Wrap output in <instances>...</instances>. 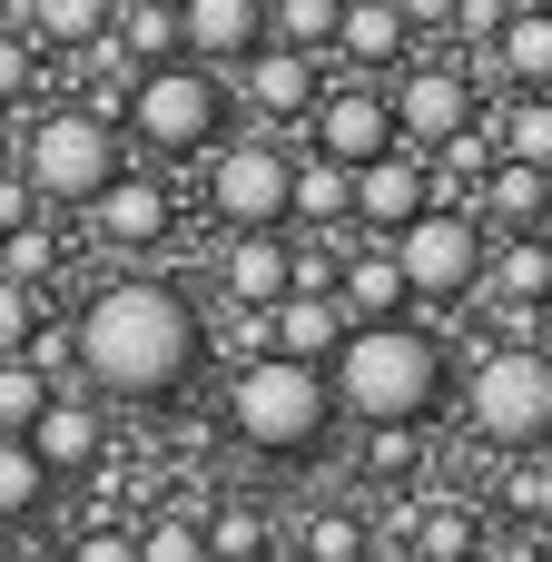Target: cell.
Returning a JSON list of instances; mask_svg holds the SVG:
<instances>
[{
	"label": "cell",
	"mask_w": 552,
	"mask_h": 562,
	"mask_svg": "<svg viewBox=\"0 0 552 562\" xmlns=\"http://www.w3.org/2000/svg\"><path fill=\"white\" fill-rule=\"evenodd\" d=\"M198 356H207V326L168 277H109L69 326V366L119 405H168L198 375Z\"/></svg>",
	"instance_id": "1"
},
{
	"label": "cell",
	"mask_w": 552,
	"mask_h": 562,
	"mask_svg": "<svg viewBox=\"0 0 552 562\" xmlns=\"http://www.w3.org/2000/svg\"><path fill=\"white\" fill-rule=\"evenodd\" d=\"M454 385V346L415 316H346L336 356H326V395L356 425H425Z\"/></svg>",
	"instance_id": "2"
},
{
	"label": "cell",
	"mask_w": 552,
	"mask_h": 562,
	"mask_svg": "<svg viewBox=\"0 0 552 562\" xmlns=\"http://www.w3.org/2000/svg\"><path fill=\"white\" fill-rule=\"evenodd\" d=\"M326 425H336L326 366H306V356H277V346H257V356L237 366V385H227V435H237L247 454H267V464H296V454H316V445H326Z\"/></svg>",
	"instance_id": "3"
},
{
	"label": "cell",
	"mask_w": 552,
	"mask_h": 562,
	"mask_svg": "<svg viewBox=\"0 0 552 562\" xmlns=\"http://www.w3.org/2000/svg\"><path fill=\"white\" fill-rule=\"evenodd\" d=\"M119 128H128L138 148H158V158H198V148H217V128H227V79H217L207 59H188V49L138 59L128 89H119Z\"/></svg>",
	"instance_id": "4"
},
{
	"label": "cell",
	"mask_w": 552,
	"mask_h": 562,
	"mask_svg": "<svg viewBox=\"0 0 552 562\" xmlns=\"http://www.w3.org/2000/svg\"><path fill=\"white\" fill-rule=\"evenodd\" d=\"M119 148H128L119 109H99V99H59V109L30 119V138H20L10 168L40 188V207H89V198L119 178Z\"/></svg>",
	"instance_id": "5"
},
{
	"label": "cell",
	"mask_w": 552,
	"mask_h": 562,
	"mask_svg": "<svg viewBox=\"0 0 552 562\" xmlns=\"http://www.w3.org/2000/svg\"><path fill=\"white\" fill-rule=\"evenodd\" d=\"M464 415H474V435H484V445H504V454H533V445H552V356L533 346V336L474 346Z\"/></svg>",
	"instance_id": "6"
},
{
	"label": "cell",
	"mask_w": 552,
	"mask_h": 562,
	"mask_svg": "<svg viewBox=\"0 0 552 562\" xmlns=\"http://www.w3.org/2000/svg\"><path fill=\"white\" fill-rule=\"evenodd\" d=\"M385 247H395L405 286H415L425 306H454V296H474V286H484V247H494V237H484V217H474L464 198H425Z\"/></svg>",
	"instance_id": "7"
},
{
	"label": "cell",
	"mask_w": 552,
	"mask_h": 562,
	"mask_svg": "<svg viewBox=\"0 0 552 562\" xmlns=\"http://www.w3.org/2000/svg\"><path fill=\"white\" fill-rule=\"evenodd\" d=\"M286 178H296V158L267 148V138L207 148V207H217V227H286Z\"/></svg>",
	"instance_id": "8"
},
{
	"label": "cell",
	"mask_w": 552,
	"mask_h": 562,
	"mask_svg": "<svg viewBox=\"0 0 552 562\" xmlns=\"http://www.w3.org/2000/svg\"><path fill=\"white\" fill-rule=\"evenodd\" d=\"M385 99H395V138H405V148H444L454 128H474V119H484L474 69H454V59H415Z\"/></svg>",
	"instance_id": "9"
},
{
	"label": "cell",
	"mask_w": 552,
	"mask_h": 562,
	"mask_svg": "<svg viewBox=\"0 0 552 562\" xmlns=\"http://www.w3.org/2000/svg\"><path fill=\"white\" fill-rule=\"evenodd\" d=\"M227 69H237V99H247L257 119H306V109H316V49H296V40H257V49H237Z\"/></svg>",
	"instance_id": "10"
},
{
	"label": "cell",
	"mask_w": 552,
	"mask_h": 562,
	"mask_svg": "<svg viewBox=\"0 0 552 562\" xmlns=\"http://www.w3.org/2000/svg\"><path fill=\"white\" fill-rule=\"evenodd\" d=\"M306 138L326 148V158H375V148H395V99L385 89H316V109H306Z\"/></svg>",
	"instance_id": "11"
},
{
	"label": "cell",
	"mask_w": 552,
	"mask_h": 562,
	"mask_svg": "<svg viewBox=\"0 0 552 562\" xmlns=\"http://www.w3.org/2000/svg\"><path fill=\"white\" fill-rule=\"evenodd\" d=\"M425 198H435V188H425V158L395 138V148L356 158V207H346V217H356V227H375V237H395V227H405Z\"/></svg>",
	"instance_id": "12"
},
{
	"label": "cell",
	"mask_w": 552,
	"mask_h": 562,
	"mask_svg": "<svg viewBox=\"0 0 552 562\" xmlns=\"http://www.w3.org/2000/svg\"><path fill=\"white\" fill-rule=\"evenodd\" d=\"M217 286H227V306H277V296L296 286V247H286L277 227H227Z\"/></svg>",
	"instance_id": "13"
},
{
	"label": "cell",
	"mask_w": 552,
	"mask_h": 562,
	"mask_svg": "<svg viewBox=\"0 0 552 562\" xmlns=\"http://www.w3.org/2000/svg\"><path fill=\"white\" fill-rule=\"evenodd\" d=\"M168 217H178V207H168V188H158V178H128V168L89 198V227H99V247H119V257L158 247V237H168Z\"/></svg>",
	"instance_id": "14"
},
{
	"label": "cell",
	"mask_w": 552,
	"mask_h": 562,
	"mask_svg": "<svg viewBox=\"0 0 552 562\" xmlns=\"http://www.w3.org/2000/svg\"><path fill=\"white\" fill-rule=\"evenodd\" d=\"M168 10H178V49L207 69H227L237 49L267 40V0H168Z\"/></svg>",
	"instance_id": "15"
},
{
	"label": "cell",
	"mask_w": 552,
	"mask_h": 562,
	"mask_svg": "<svg viewBox=\"0 0 552 562\" xmlns=\"http://www.w3.org/2000/svg\"><path fill=\"white\" fill-rule=\"evenodd\" d=\"M336 336H346V306H336V286H286V296L267 306V346H277V356H306V366H326V356H336Z\"/></svg>",
	"instance_id": "16"
},
{
	"label": "cell",
	"mask_w": 552,
	"mask_h": 562,
	"mask_svg": "<svg viewBox=\"0 0 552 562\" xmlns=\"http://www.w3.org/2000/svg\"><path fill=\"white\" fill-rule=\"evenodd\" d=\"M474 217H494V227H543L552 217V168H533V158H494V168L474 178Z\"/></svg>",
	"instance_id": "17"
},
{
	"label": "cell",
	"mask_w": 552,
	"mask_h": 562,
	"mask_svg": "<svg viewBox=\"0 0 552 562\" xmlns=\"http://www.w3.org/2000/svg\"><path fill=\"white\" fill-rule=\"evenodd\" d=\"M552 286V227H514L504 247H484V286L474 296H494V306H533Z\"/></svg>",
	"instance_id": "18"
},
{
	"label": "cell",
	"mask_w": 552,
	"mask_h": 562,
	"mask_svg": "<svg viewBox=\"0 0 552 562\" xmlns=\"http://www.w3.org/2000/svg\"><path fill=\"white\" fill-rule=\"evenodd\" d=\"M20 435L40 445V464H49V474H89V464H99V415H89L79 395H59V385H49V405H40Z\"/></svg>",
	"instance_id": "19"
},
{
	"label": "cell",
	"mask_w": 552,
	"mask_h": 562,
	"mask_svg": "<svg viewBox=\"0 0 552 562\" xmlns=\"http://www.w3.org/2000/svg\"><path fill=\"white\" fill-rule=\"evenodd\" d=\"M484 59H494L514 89H552V0H514Z\"/></svg>",
	"instance_id": "20"
},
{
	"label": "cell",
	"mask_w": 552,
	"mask_h": 562,
	"mask_svg": "<svg viewBox=\"0 0 552 562\" xmlns=\"http://www.w3.org/2000/svg\"><path fill=\"white\" fill-rule=\"evenodd\" d=\"M336 306H346V316H405V306H415V286H405V267H395L385 237L336 267Z\"/></svg>",
	"instance_id": "21"
},
{
	"label": "cell",
	"mask_w": 552,
	"mask_h": 562,
	"mask_svg": "<svg viewBox=\"0 0 552 562\" xmlns=\"http://www.w3.org/2000/svg\"><path fill=\"white\" fill-rule=\"evenodd\" d=\"M336 49H346L356 69H395V59L415 49V20H405L395 0H346V10H336Z\"/></svg>",
	"instance_id": "22"
},
{
	"label": "cell",
	"mask_w": 552,
	"mask_h": 562,
	"mask_svg": "<svg viewBox=\"0 0 552 562\" xmlns=\"http://www.w3.org/2000/svg\"><path fill=\"white\" fill-rule=\"evenodd\" d=\"M346 207H356V168L326 158V148H306L296 178H286V217H306V227H346Z\"/></svg>",
	"instance_id": "23"
},
{
	"label": "cell",
	"mask_w": 552,
	"mask_h": 562,
	"mask_svg": "<svg viewBox=\"0 0 552 562\" xmlns=\"http://www.w3.org/2000/svg\"><path fill=\"white\" fill-rule=\"evenodd\" d=\"M405 553L474 562V553H484V514H474V504H405Z\"/></svg>",
	"instance_id": "24"
},
{
	"label": "cell",
	"mask_w": 552,
	"mask_h": 562,
	"mask_svg": "<svg viewBox=\"0 0 552 562\" xmlns=\"http://www.w3.org/2000/svg\"><path fill=\"white\" fill-rule=\"evenodd\" d=\"M494 158L552 168V89H514V109H494Z\"/></svg>",
	"instance_id": "25"
},
{
	"label": "cell",
	"mask_w": 552,
	"mask_h": 562,
	"mask_svg": "<svg viewBox=\"0 0 552 562\" xmlns=\"http://www.w3.org/2000/svg\"><path fill=\"white\" fill-rule=\"evenodd\" d=\"M49 484H59V474L40 464V445L0 425V514H10V524H30V514L49 504Z\"/></svg>",
	"instance_id": "26"
},
{
	"label": "cell",
	"mask_w": 552,
	"mask_h": 562,
	"mask_svg": "<svg viewBox=\"0 0 552 562\" xmlns=\"http://www.w3.org/2000/svg\"><path fill=\"white\" fill-rule=\"evenodd\" d=\"M109 10H119V0H30V20H20V30H30L40 49H79V40H99V30H109Z\"/></svg>",
	"instance_id": "27"
},
{
	"label": "cell",
	"mask_w": 552,
	"mask_h": 562,
	"mask_svg": "<svg viewBox=\"0 0 552 562\" xmlns=\"http://www.w3.org/2000/svg\"><path fill=\"white\" fill-rule=\"evenodd\" d=\"M336 10L346 0H267V40H296V49H336Z\"/></svg>",
	"instance_id": "28"
},
{
	"label": "cell",
	"mask_w": 552,
	"mask_h": 562,
	"mask_svg": "<svg viewBox=\"0 0 552 562\" xmlns=\"http://www.w3.org/2000/svg\"><path fill=\"white\" fill-rule=\"evenodd\" d=\"M296 553H306V562H365V553H375V533H365V514H306Z\"/></svg>",
	"instance_id": "29"
},
{
	"label": "cell",
	"mask_w": 552,
	"mask_h": 562,
	"mask_svg": "<svg viewBox=\"0 0 552 562\" xmlns=\"http://www.w3.org/2000/svg\"><path fill=\"white\" fill-rule=\"evenodd\" d=\"M49 257H59V237L30 217V227H0V277H20V286H40L49 277Z\"/></svg>",
	"instance_id": "30"
},
{
	"label": "cell",
	"mask_w": 552,
	"mask_h": 562,
	"mask_svg": "<svg viewBox=\"0 0 552 562\" xmlns=\"http://www.w3.org/2000/svg\"><path fill=\"white\" fill-rule=\"evenodd\" d=\"M138 553H148V562H198V553H207V524H188V514H158V524L138 533Z\"/></svg>",
	"instance_id": "31"
},
{
	"label": "cell",
	"mask_w": 552,
	"mask_h": 562,
	"mask_svg": "<svg viewBox=\"0 0 552 562\" xmlns=\"http://www.w3.org/2000/svg\"><path fill=\"white\" fill-rule=\"evenodd\" d=\"M30 79H40V40L30 30H0V109H20Z\"/></svg>",
	"instance_id": "32"
},
{
	"label": "cell",
	"mask_w": 552,
	"mask_h": 562,
	"mask_svg": "<svg viewBox=\"0 0 552 562\" xmlns=\"http://www.w3.org/2000/svg\"><path fill=\"white\" fill-rule=\"evenodd\" d=\"M504 504H514L523 524H543V533H552V454H543V445H533V464L514 474V494H504Z\"/></svg>",
	"instance_id": "33"
},
{
	"label": "cell",
	"mask_w": 552,
	"mask_h": 562,
	"mask_svg": "<svg viewBox=\"0 0 552 562\" xmlns=\"http://www.w3.org/2000/svg\"><path fill=\"white\" fill-rule=\"evenodd\" d=\"M30 326H40L30 286H20V277H0V356H20V346H30Z\"/></svg>",
	"instance_id": "34"
},
{
	"label": "cell",
	"mask_w": 552,
	"mask_h": 562,
	"mask_svg": "<svg viewBox=\"0 0 552 562\" xmlns=\"http://www.w3.org/2000/svg\"><path fill=\"white\" fill-rule=\"evenodd\" d=\"M207 553H217V562L267 553V524H257V514H217V524H207Z\"/></svg>",
	"instance_id": "35"
},
{
	"label": "cell",
	"mask_w": 552,
	"mask_h": 562,
	"mask_svg": "<svg viewBox=\"0 0 552 562\" xmlns=\"http://www.w3.org/2000/svg\"><path fill=\"white\" fill-rule=\"evenodd\" d=\"M504 10H514V0H454V30H464L474 49H494V30H504Z\"/></svg>",
	"instance_id": "36"
},
{
	"label": "cell",
	"mask_w": 552,
	"mask_h": 562,
	"mask_svg": "<svg viewBox=\"0 0 552 562\" xmlns=\"http://www.w3.org/2000/svg\"><path fill=\"white\" fill-rule=\"evenodd\" d=\"M30 217H49V207H40V188H30L20 168H0V227H30Z\"/></svg>",
	"instance_id": "37"
},
{
	"label": "cell",
	"mask_w": 552,
	"mask_h": 562,
	"mask_svg": "<svg viewBox=\"0 0 552 562\" xmlns=\"http://www.w3.org/2000/svg\"><path fill=\"white\" fill-rule=\"evenodd\" d=\"M395 10L415 20V40H425V30H454V0H395Z\"/></svg>",
	"instance_id": "38"
},
{
	"label": "cell",
	"mask_w": 552,
	"mask_h": 562,
	"mask_svg": "<svg viewBox=\"0 0 552 562\" xmlns=\"http://www.w3.org/2000/svg\"><path fill=\"white\" fill-rule=\"evenodd\" d=\"M523 336H533V346H543V356H552V286H543V296H533V326H523Z\"/></svg>",
	"instance_id": "39"
},
{
	"label": "cell",
	"mask_w": 552,
	"mask_h": 562,
	"mask_svg": "<svg viewBox=\"0 0 552 562\" xmlns=\"http://www.w3.org/2000/svg\"><path fill=\"white\" fill-rule=\"evenodd\" d=\"M0 553H20V524H10V514H0Z\"/></svg>",
	"instance_id": "40"
},
{
	"label": "cell",
	"mask_w": 552,
	"mask_h": 562,
	"mask_svg": "<svg viewBox=\"0 0 552 562\" xmlns=\"http://www.w3.org/2000/svg\"><path fill=\"white\" fill-rule=\"evenodd\" d=\"M0 168H10V109H0Z\"/></svg>",
	"instance_id": "41"
},
{
	"label": "cell",
	"mask_w": 552,
	"mask_h": 562,
	"mask_svg": "<svg viewBox=\"0 0 552 562\" xmlns=\"http://www.w3.org/2000/svg\"><path fill=\"white\" fill-rule=\"evenodd\" d=\"M543 227H552V217H543Z\"/></svg>",
	"instance_id": "42"
}]
</instances>
